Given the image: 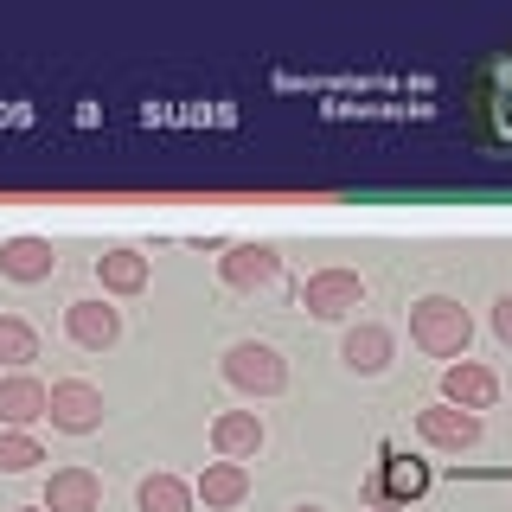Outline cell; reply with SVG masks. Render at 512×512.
<instances>
[{"label": "cell", "instance_id": "cell-1", "mask_svg": "<svg viewBox=\"0 0 512 512\" xmlns=\"http://www.w3.org/2000/svg\"><path fill=\"white\" fill-rule=\"evenodd\" d=\"M468 122L487 148H512V45L487 52L468 77Z\"/></svg>", "mask_w": 512, "mask_h": 512}, {"label": "cell", "instance_id": "cell-2", "mask_svg": "<svg viewBox=\"0 0 512 512\" xmlns=\"http://www.w3.org/2000/svg\"><path fill=\"white\" fill-rule=\"evenodd\" d=\"M410 346L429 352V359H468L474 346V314L461 308L455 295H416L410 301Z\"/></svg>", "mask_w": 512, "mask_h": 512}, {"label": "cell", "instance_id": "cell-3", "mask_svg": "<svg viewBox=\"0 0 512 512\" xmlns=\"http://www.w3.org/2000/svg\"><path fill=\"white\" fill-rule=\"evenodd\" d=\"M218 372L231 391H244V397H282L288 391V359L269 340H237V346H224V359H218Z\"/></svg>", "mask_w": 512, "mask_h": 512}, {"label": "cell", "instance_id": "cell-4", "mask_svg": "<svg viewBox=\"0 0 512 512\" xmlns=\"http://www.w3.org/2000/svg\"><path fill=\"white\" fill-rule=\"evenodd\" d=\"M45 423L64 429V436H96L103 429V391L90 378H58L45 391Z\"/></svg>", "mask_w": 512, "mask_h": 512}, {"label": "cell", "instance_id": "cell-5", "mask_svg": "<svg viewBox=\"0 0 512 512\" xmlns=\"http://www.w3.org/2000/svg\"><path fill=\"white\" fill-rule=\"evenodd\" d=\"M301 308L314 320H352L365 308V276L359 269H314V276L301 282Z\"/></svg>", "mask_w": 512, "mask_h": 512}, {"label": "cell", "instance_id": "cell-6", "mask_svg": "<svg viewBox=\"0 0 512 512\" xmlns=\"http://www.w3.org/2000/svg\"><path fill=\"white\" fill-rule=\"evenodd\" d=\"M423 493H429V461L384 448L378 474L365 480V500H372V506H410V500H423Z\"/></svg>", "mask_w": 512, "mask_h": 512}, {"label": "cell", "instance_id": "cell-7", "mask_svg": "<svg viewBox=\"0 0 512 512\" xmlns=\"http://www.w3.org/2000/svg\"><path fill=\"white\" fill-rule=\"evenodd\" d=\"M64 340L77 352H109L122 340V308H109V295L71 301V308H64Z\"/></svg>", "mask_w": 512, "mask_h": 512}, {"label": "cell", "instance_id": "cell-8", "mask_svg": "<svg viewBox=\"0 0 512 512\" xmlns=\"http://www.w3.org/2000/svg\"><path fill=\"white\" fill-rule=\"evenodd\" d=\"M340 359H346V372L378 378V372H391V359H397V333L384 327V320H352L346 340H340Z\"/></svg>", "mask_w": 512, "mask_h": 512}, {"label": "cell", "instance_id": "cell-9", "mask_svg": "<svg viewBox=\"0 0 512 512\" xmlns=\"http://www.w3.org/2000/svg\"><path fill=\"white\" fill-rule=\"evenodd\" d=\"M442 404H455V410H493L500 404V372L493 365H480V359H455V365H442Z\"/></svg>", "mask_w": 512, "mask_h": 512}, {"label": "cell", "instance_id": "cell-10", "mask_svg": "<svg viewBox=\"0 0 512 512\" xmlns=\"http://www.w3.org/2000/svg\"><path fill=\"white\" fill-rule=\"evenodd\" d=\"M276 276H282L276 244H231V250L218 256V282L237 288V295H256V288H269Z\"/></svg>", "mask_w": 512, "mask_h": 512}, {"label": "cell", "instance_id": "cell-11", "mask_svg": "<svg viewBox=\"0 0 512 512\" xmlns=\"http://www.w3.org/2000/svg\"><path fill=\"white\" fill-rule=\"evenodd\" d=\"M416 436H423L429 448H442V455H461V448H474L487 429H480L474 410H455V404H429L416 410Z\"/></svg>", "mask_w": 512, "mask_h": 512}, {"label": "cell", "instance_id": "cell-12", "mask_svg": "<svg viewBox=\"0 0 512 512\" xmlns=\"http://www.w3.org/2000/svg\"><path fill=\"white\" fill-rule=\"evenodd\" d=\"M0 276L20 282V288L52 282V276H58V250H52V237H32V231L7 237V244H0Z\"/></svg>", "mask_w": 512, "mask_h": 512}, {"label": "cell", "instance_id": "cell-13", "mask_svg": "<svg viewBox=\"0 0 512 512\" xmlns=\"http://www.w3.org/2000/svg\"><path fill=\"white\" fill-rule=\"evenodd\" d=\"M263 442H269V429H263V416H256V410H218L212 416L218 461H256V455H263Z\"/></svg>", "mask_w": 512, "mask_h": 512}, {"label": "cell", "instance_id": "cell-14", "mask_svg": "<svg viewBox=\"0 0 512 512\" xmlns=\"http://www.w3.org/2000/svg\"><path fill=\"white\" fill-rule=\"evenodd\" d=\"M39 506L45 512H103V474L96 468H52Z\"/></svg>", "mask_w": 512, "mask_h": 512}, {"label": "cell", "instance_id": "cell-15", "mask_svg": "<svg viewBox=\"0 0 512 512\" xmlns=\"http://www.w3.org/2000/svg\"><path fill=\"white\" fill-rule=\"evenodd\" d=\"M192 500H205V512H237L250 500V468L244 461H205V474L192 480Z\"/></svg>", "mask_w": 512, "mask_h": 512}, {"label": "cell", "instance_id": "cell-16", "mask_svg": "<svg viewBox=\"0 0 512 512\" xmlns=\"http://www.w3.org/2000/svg\"><path fill=\"white\" fill-rule=\"evenodd\" d=\"M45 391H52V384H39L32 372H7L0 378V429L45 423Z\"/></svg>", "mask_w": 512, "mask_h": 512}, {"label": "cell", "instance_id": "cell-17", "mask_svg": "<svg viewBox=\"0 0 512 512\" xmlns=\"http://www.w3.org/2000/svg\"><path fill=\"white\" fill-rule=\"evenodd\" d=\"M148 256L141 250H128V244H116V250H103L96 256V282H103V295H141L148 288Z\"/></svg>", "mask_w": 512, "mask_h": 512}, {"label": "cell", "instance_id": "cell-18", "mask_svg": "<svg viewBox=\"0 0 512 512\" xmlns=\"http://www.w3.org/2000/svg\"><path fill=\"white\" fill-rule=\"evenodd\" d=\"M135 506L141 512H192L199 500H192V480H180V474H148L135 487Z\"/></svg>", "mask_w": 512, "mask_h": 512}, {"label": "cell", "instance_id": "cell-19", "mask_svg": "<svg viewBox=\"0 0 512 512\" xmlns=\"http://www.w3.org/2000/svg\"><path fill=\"white\" fill-rule=\"evenodd\" d=\"M32 359H39V333H32V320L0 314V365H7V372H32Z\"/></svg>", "mask_w": 512, "mask_h": 512}, {"label": "cell", "instance_id": "cell-20", "mask_svg": "<svg viewBox=\"0 0 512 512\" xmlns=\"http://www.w3.org/2000/svg\"><path fill=\"white\" fill-rule=\"evenodd\" d=\"M45 461V448L32 429H0V474H32Z\"/></svg>", "mask_w": 512, "mask_h": 512}, {"label": "cell", "instance_id": "cell-21", "mask_svg": "<svg viewBox=\"0 0 512 512\" xmlns=\"http://www.w3.org/2000/svg\"><path fill=\"white\" fill-rule=\"evenodd\" d=\"M493 333H500V340L512 346V288H506L500 301H493Z\"/></svg>", "mask_w": 512, "mask_h": 512}, {"label": "cell", "instance_id": "cell-22", "mask_svg": "<svg viewBox=\"0 0 512 512\" xmlns=\"http://www.w3.org/2000/svg\"><path fill=\"white\" fill-rule=\"evenodd\" d=\"M288 512H327V506H314V500H308V506H288Z\"/></svg>", "mask_w": 512, "mask_h": 512}, {"label": "cell", "instance_id": "cell-23", "mask_svg": "<svg viewBox=\"0 0 512 512\" xmlns=\"http://www.w3.org/2000/svg\"><path fill=\"white\" fill-rule=\"evenodd\" d=\"M13 512H45V506H13Z\"/></svg>", "mask_w": 512, "mask_h": 512}]
</instances>
